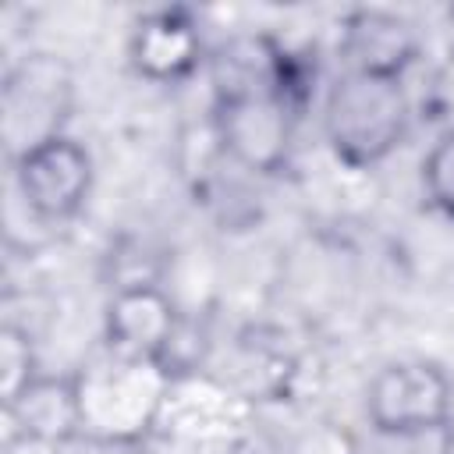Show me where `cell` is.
Here are the masks:
<instances>
[{"label": "cell", "instance_id": "cell-6", "mask_svg": "<svg viewBox=\"0 0 454 454\" xmlns=\"http://www.w3.org/2000/svg\"><path fill=\"white\" fill-rule=\"evenodd\" d=\"M365 415L372 422V433L454 419V383L436 362L426 358L390 362L369 380Z\"/></svg>", "mask_w": 454, "mask_h": 454}, {"label": "cell", "instance_id": "cell-5", "mask_svg": "<svg viewBox=\"0 0 454 454\" xmlns=\"http://www.w3.org/2000/svg\"><path fill=\"white\" fill-rule=\"evenodd\" d=\"M92 156L71 135L43 142L39 149L14 160V188L25 209L43 223L74 220L92 192Z\"/></svg>", "mask_w": 454, "mask_h": 454}, {"label": "cell", "instance_id": "cell-3", "mask_svg": "<svg viewBox=\"0 0 454 454\" xmlns=\"http://www.w3.org/2000/svg\"><path fill=\"white\" fill-rule=\"evenodd\" d=\"M74 110V71L53 53L21 57L0 89V131L11 163L64 135Z\"/></svg>", "mask_w": 454, "mask_h": 454}, {"label": "cell", "instance_id": "cell-11", "mask_svg": "<svg viewBox=\"0 0 454 454\" xmlns=\"http://www.w3.org/2000/svg\"><path fill=\"white\" fill-rule=\"evenodd\" d=\"M369 454H454V419L372 433Z\"/></svg>", "mask_w": 454, "mask_h": 454}, {"label": "cell", "instance_id": "cell-4", "mask_svg": "<svg viewBox=\"0 0 454 454\" xmlns=\"http://www.w3.org/2000/svg\"><path fill=\"white\" fill-rule=\"evenodd\" d=\"M213 131L223 153L255 174H273L287 163L294 106L280 92H234L213 99Z\"/></svg>", "mask_w": 454, "mask_h": 454}, {"label": "cell", "instance_id": "cell-10", "mask_svg": "<svg viewBox=\"0 0 454 454\" xmlns=\"http://www.w3.org/2000/svg\"><path fill=\"white\" fill-rule=\"evenodd\" d=\"M7 419L18 436L32 443H64L82 433V408H78V383L71 376H46L39 372L14 401L4 404Z\"/></svg>", "mask_w": 454, "mask_h": 454}, {"label": "cell", "instance_id": "cell-8", "mask_svg": "<svg viewBox=\"0 0 454 454\" xmlns=\"http://www.w3.org/2000/svg\"><path fill=\"white\" fill-rule=\"evenodd\" d=\"M128 60L135 74L156 85H177L202 64V35L188 11L160 7L135 21L128 39Z\"/></svg>", "mask_w": 454, "mask_h": 454}, {"label": "cell", "instance_id": "cell-1", "mask_svg": "<svg viewBox=\"0 0 454 454\" xmlns=\"http://www.w3.org/2000/svg\"><path fill=\"white\" fill-rule=\"evenodd\" d=\"M74 383L82 433L103 443H135L156 426L163 401L170 397V365L106 351L82 365Z\"/></svg>", "mask_w": 454, "mask_h": 454}, {"label": "cell", "instance_id": "cell-2", "mask_svg": "<svg viewBox=\"0 0 454 454\" xmlns=\"http://www.w3.org/2000/svg\"><path fill=\"white\" fill-rule=\"evenodd\" d=\"M411 103L404 78L344 71L323 106V131L333 156L348 167L383 163L408 135Z\"/></svg>", "mask_w": 454, "mask_h": 454}, {"label": "cell", "instance_id": "cell-13", "mask_svg": "<svg viewBox=\"0 0 454 454\" xmlns=\"http://www.w3.org/2000/svg\"><path fill=\"white\" fill-rule=\"evenodd\" d=\"M422 188L429 202L454 220V128L443 131L422 156Z\"/></svg>", "mask_w": 454, "mask_h": 454}, {"label": "cell", "instance_id": "cell-7", "mask_svg": "<svg viewBox=\"0 0 454 454\" xmlns=\"http://www.w3.org/2000/svg\"><path fill=\"white\" fill-rule=\"evenodd\" d=\"M181 319L170 294L149 280L121 284L103 316L106 351L124 358H153L170 365V348L177 344Z\"/></svg>", "mask_w": 454, "mask_h": 454}, {"label": "cell", "instance_id": "cell-12", "mask_svg": "<svg viewBox=\"0 0 454 454\" xmlns=\"http://www.w3.org/2000/svg\"><path fill=\"white\" fill-rule=\"evenodd\" d=\"M35 376H39V362H35L28 333L7 323L0 330V394H4V404L14 401Z\"/></svg>", "mask_w": 454, "mask_h": 454}, {"label": "cell", "instance_id": "cell-9", "mask_svg": "<svg viewBox=\"0 0 454 454\" xmlns=\"http://www.w3.org/2000/svg\"><path fill=\"white\" fill-rule=\"evenodd\" d=\"M337 50L348 71L404 78L422 50V39L419 28L394 11H355L344 18Z\"/></svg>", "mask_w": 454, "mask_h": 454}, {"label": "cell", "instance_id": "cell-14", "mask_svg": "<svg viewBox=\"0 0 454 454\" xmlns=\"http://www.w3.org/2000/svg\"><path fill=\"white\" fill-rule=\"evenodd\" d=\"M280 454H362V447L351 429H344L330 419H319V422L294 429Z\"/></svg>", "mask_w": 454, "mask_h": 454}]
</instances>
